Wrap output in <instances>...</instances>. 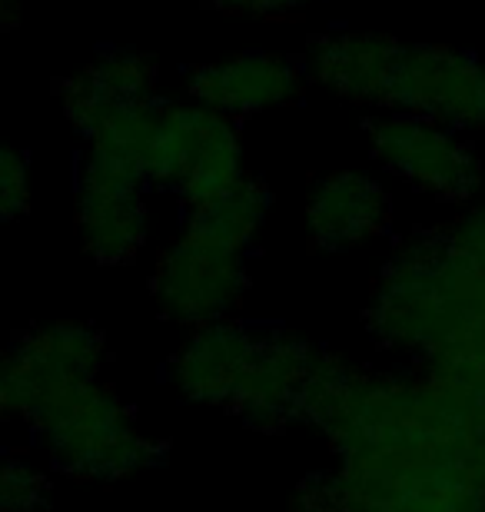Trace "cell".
Segmentation results:
<instances>
[{
	"label": "cell",
	"mask_w": 485,
	"mask_h": 512,
	"mask_svg": "<svg viewBox=\"0 0 485 512\" xmlns=\"http://www.w3.org/2000/svg\"><path fill=\"white\" fill-rule=\"evenodd\" d=\"M243 177V140L230 117L200 104H167L147 183L183 193L187 207L220 197Z\"/></svg>",
	"instance_id": "4"
},
{
	"label": "cell",
	"mask_w": 485,
	"mask_h": 512,
	"mask_svg": "<svg viewBox=\"0 0 485 512\" xmlns=\"http://www.w3.org/2000/svg\"><path fill=\"white\" fill-rule=\"evenodd\" d=\"M50 479L24 459H0V512H44Z\"/></svg>",
	"instance_id": "18"
},
{
	"label": "cell",
	"mask_w": 485,
	"mask_h": 512,
	"mask_svg": "<svg viewBox=\"0 0 485 512\" xmlns=\"http://www.w3.org/2000/svg\"><path fill=\"white\" fill-rule=\"evenodd\" d=\"M30 207V167L14 147L0 143V220L24 217Z\"/></svg>",
	"instance_id": "20"
},
{
	"label": "cell",
	"mask_w": 485,
	"mask_h": 512,
	"mask_svg": "<svg viewBox=\"0 0 485 512\" xmlns=\"http://www.w3.org/2000/svg\"><path fill=\"white\" fill-rule=\"evenodd\" d=\"M392 220L386 187L359 170L329 173L306 200V230L319 250L339 253L379 237Z\"/></svg>",
	"instance_id": "13"
},
{
	"label": "cell",
	"mask_w": 485,
	"mask_h": 512,
	"mask_svg": "<svg viewBox=\"0 0 485 512\" xmlns=\"http://www.w3.org/2000/svg\"><path fill=\"white\" fill-rule=\"evenodd\" d=\"M366 370H359L349 360H343L333 350H316L313 363L306 370L303 393H299L296 419L316 426L329 443H336L346 436L349 423H353L359 399L366 389Z\"/></svg>",
	"instance_id": "15"
},
{
	"label": "cell",
	"mask_w": 485,
	"mask_h": 512,
	"mask_svg": "<svg viewBox=\"0 0 485 512\" xmlns=\"http://www.w3.org/2000/svg\"><path fill=\"white\" fill-rule=\"evenodd\" d=\"M270 210V190L260 177L243 173L233 187H226L220 197L196 203L187 213V223L216 233V237L236 243V247H250L256 230L263 227V217Z\"/></svg>",
	"instance_id": "16"
},
{
	"label": "cell",
	"mask_w": 485,
	"mask_h": 512,
	"mask_svg": "<svg viewBox=\"0 0 485 512\" xmlns=\"http://www.w3.org/2000/svg\"><path fill=\"white\" fill-rule=\"evenodd\" d=\"M399 54L402 44L396 37L333 30V34H319L309 40L306 74L343 100L386 107Z\"/></svg>",
	"instance_id": "12"
},
{
	"label": "cell",
	"mask_w": 485,
	"mask_h": 512,
	"mask_svg": "<svg viewBox=\"0 0 485 512\" xmlns=\"http://www.w3.org/2000/svg\"><path fill=\"white\" fill-rule=\"evenodd\" d=\"M20 4L24 0H0V30H14L20 24Z\"/></svg>",
	"instance_id": "24"
},
{
	"label": "cell",
	"mask_w": 485,
	"mask_h": 512,
	"mask_svg": "<svg viewBox=\"0 0 485 512\" xmlns=\"http://www.w3.org/2000/svg\"><path fill=\"white\" fill-rule=\"evenodd\" d=\"M10 413V403H7V389H4V373H0V416Z\"/></svg>",
	"instance_id": "25"
},
{
	"label": "cell",
	"mask_w": 485,
	"mask_h": 512,
	"mask_svg": "<svg viewBox=\"0 0 485 512\" xmlns=\"http://www.w3.org/2000/svg\"><path fill=\"white\" fill-rule=\"evenodd\" d=\"M187 90L196 104L223 117H256L296 100L303 90V70L286 54L250 50L193 67Z\"/></svg>",
	"instance_id": "10"
},
{
	"label": "cell",
	"mask_w": 485,
	"mask_h": 512,
	"mask_svg": "<svg viewBox=\"0 0 485 512\" xmlns=\"http://www.w3.org/2000/svg\"><path fill=\"white\" fill-rule=\"evenodd\" d=\"M386 107L446 130H485V64L446 44L402 47Z\"/></svg>",
	"instance_id": "7"
},
{
	"label": "cell",
	"mask_w": 485,
	"mask_h": 512,
	"mask_svg": "<svg viewBox=\"0 0 485 512\" xmlns=\"http://www.w3.org/2000/svg\"><path fill=\"white\" fill-rule=\"evenodd\" d=\"M316 346L290 330H273L253 340L250 363L240 376L230 409L260 433H280L296 419L299 393Z\"/></svg>",
	"instance_id": "11"
},
{
	"label": "cell",
	"mask_w": 485,
	"mask_h": 512,
	"mask_svg": "<svg viewBox=\"0 0 485 512\" xmlns=\"http://www.w3.org/2000/svg\"><path fill=\"white\" fill-rule=\"evenodd\" d=\"M446 250L459 263L485 270V207L466 213L459 223L446 230Z\"/></svg>",
	"instance_id": "22"
},
{
	"label": "cell",
	"mask_w": 485,
	"mask_h": 512,
	"mask_svg": "<svg viewBox=\"0 0 485 512\" xmlns=\"http://www.w3.org/2000/svg\"><path fill=\"white\" fill-rule=\"evenodd\" d=\"M369 153L419 193L466 203L482 190V163L456 133L412 114L366 120Z\"/></svg>",
	"instance_id": "6"
},
{
	"label": "cell",
	"mask_w": 485,
	"mask_h": 512,
	"mask_svg": "<svg viewBox=\"0 0 485 512\" xmlns=\"http://www.w3.org/2000/svg\"><path fill=\"white\" fill-rule=\"evenodd\" d=\"M376 512H485V496L472 489H422L392 499Z\"/></svg>",
	"instance_id": "19"
},
{
	"label": "cell",
	"mask_w": 485,
	"mask_h": 512,
	"mask_svg": "<svg viewBox=\"0 0 485 512\" xmlns=\"http://www.w3.org/2000/svg\"><path fill=\"white\" fill-rule=\"evenodd\" d=\"M366 330L386 350L419 360L449 336L472 330L446 290V230H419L396 243L366 306Z\"/></svg>",
	"instance_id": "1"
},
{
	"label": "cell",
	"mask_w": 485,
	"mask_h": 512,
	"mask_svg": "<svg viewBox=\"0 0 485 512\" xmlns=\"http://www.w3.org/2000/svg\"><path fill=\"white\" fill-rule=\"evenodd\" d=\"M422 376L485 403V330L472 326L422 356Z\"/></svg>",
	"instance_id": "17"
},
{
	"label": "cell",
	"mask_w": 485,
	"mask_h": 512,
	"mask_svg": "<svg viewBox=\"0 0 485 512\" xmlns=\"http://www.w3.org/2000/svg\"><path fill=\"white\" fill-rule=\"evenodd\" d=\"M160 64L137 50H107L94 64L57 80L60 107L70 127L94 140L97 133L150 107L157 97Z\"/></svg>",
	"instance_id": "9"
},
{
	"label": "cell",
	"mask_w": 485,
	"mask_h": 512,
	"mask_svg": "<svg viewBox=\"0 0 485 512\" xmlns=\"http://www.w3.org/2000/svg\"><path fill=\"white\" fill-rule=\"evenodd\" d=\"M313 4V0H210L216 10H230V14H246V17H273V14H290Z\"/></svg>",
	"instance_id": "23"
},
{
	"label": "cell",
	"mask_w": 485,
	"mask_h": 512,
	"mask_svg": "<svg viewBox=\"0 0 485 512\" xmlns=\"http://www.w3.org/2000/svg\"><path fill=\"white\" fill-rule=\"evenodd\" d=\"M143 180L107 153L90 150L80 167L77 230L84 250L103 266H127L147 243V203Z\"/></svg>",
	"instance_id": "8"
},
{
	"label": "cell",
	"mask_w": 485,
	"mask_h": 512,
	"mask_svg": "<svg viewBox=\"0 0 485 512\" xmlns=\"http://www.w3.org/2000/svg\"><path fill=\"white\" fill-rule=\"evenodd\" d=\"M256 336L240 323L216 320L196 326V333L180 346L170 363V380L180 396L203 406L230 409L240 376L250 363Z\"/></svg>",
	"instance_id": "14"
},
{
	"label": "cell",
	"mask_w": 485,
	"mask_h": 512,
	"mask_svg": "<svg viewBox=\"0 0 485 512\" xmlns=\"http://www.w3.org/2000/svg\"><path fill=\"white\" fill-rule=\"evenodd\" d=\"M290 512H353L346 503V493L339 486V476L333 473H313L299 479L293 496H290Z\"/></svg>",
	"instance_id": "21"
},
{
	"label": "cell",
	"mask_w": 485,
	"mask_h": 512,
	"mask_svg": "<svg viewBox=\"0 0 485 512\" xmlns=\"http://www.w3.org/2000/svg\"><path fill=\"white\" fill-rule=\"evenodd\" d=\"M103 353L107 340L90 323L60 320L17 333L0 356L10 413L37 426L50 409L97 380Z\"/></svg>",
	"instance_id": "3"
},
{
	"label": "cell",
	"mask_w": 485,
	"mask_h": 512,
	"mask_svg": "<svg viewBox=\"0 0 485 512\" xmlns=\"http://www.w3.org/2000/svg\"><path fill=\"white\" fill-rule=\"evenodd\" d=\"M37 433L44 436L60 473L77 479L110 483L150 469L167 456V443L133 429V413L117 389L97 383L77 389L57 409H50L37 423Z\"/></svg>",
	"instance_id": "2"
},
{
	"label": "cell",
	"mask_w": 485,
	"mask_h": 512,
	"mask_svg": "<svg viewBox=\"0 0 485 512\" xmlns=\"http://www.w3.org/2000/svg\"><path fill=\"white\" fill-rule=\"evenodd\" d=\"M246 247L183 223V233L160 253L153 300L173 323L203 326L223 320L246 286Z\"/></svg>",
	"instance_id": "5"
}]
</instances>
